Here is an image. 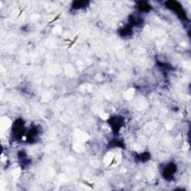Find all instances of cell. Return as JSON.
<instances>
[{"mask_svg":"<svg viewBox=\"0 0 191 191\" xmlns=\"http://www.w3.org/2000/svg\"><path fill=\"white\" fill-rule=\"evenodd\" d=\"M87 4L88 2H85V1H75V2H73L72 6L75 9H81V8L86 7Z\"/></svg>","mask_w":191,"mask_h":191,"instance_id":"cell-2","label":"cell"},{"mask_svg":"<svg viewBox=\"0 0 191 191\" xmlns=\"http://www.w3.org/2000/svg\"><path fill=\"white\" fill-rule=\"evenodd\" d=\"M151 5L145 2H140L137 5V8L141 12H148L151 10Z\"/></svg>","mask_w":191,"mask_h":191,"instance_id":"cell-1","label":"cell"}]
</instances>
